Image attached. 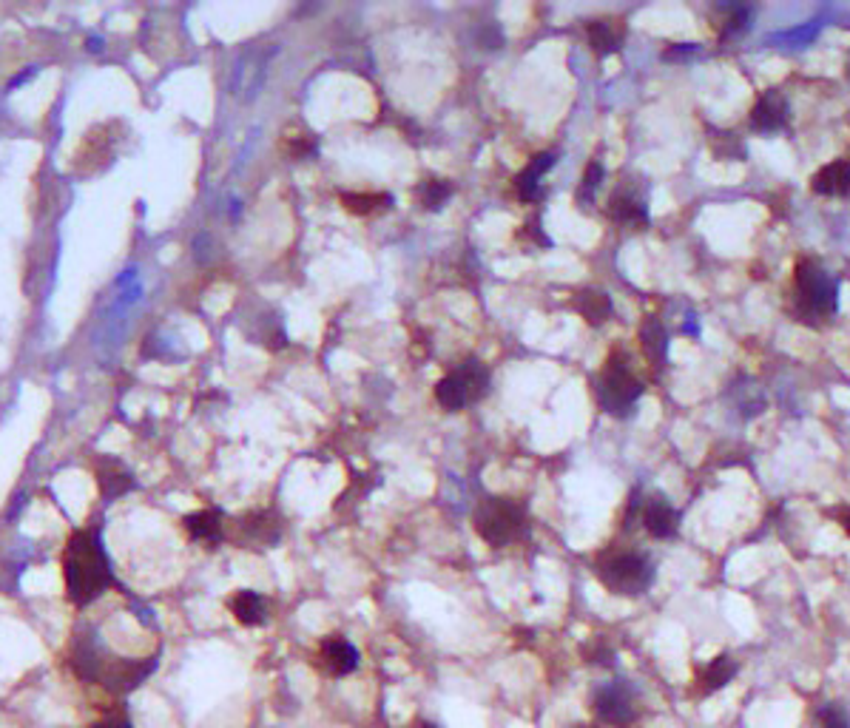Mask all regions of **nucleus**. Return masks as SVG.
<instances>
[{
    "label": "nucleus",
    "instance_id": "nucleus-1",
    "mask_svg": "<svg viewBox=\"0 0 850 728\" xmlns=\"http://www.w3.org/2000/svg\"><path fill=\"white\" fill-rule=\"evenodd\" d=\"M63 578L69 598L77 606H89L94 603L109 586H114V572L106 546L100 541L97 532H77L69 546H66V558H63Z\"/></svg>",
    "mask_w": 850,
    "mask_h": 728
},
{
    "label": "nucleus",
    "instance_id": "nucleus-2",
    "mask_svg": "<svg viewBox=\"0 0 850 728\" xmlns=\"http://www.w3.org/2000/svg\"><path fill=\"white\" fill-rule=\"evenodd\" d=\"M472 524H475V532L495 549L515 544L529 532L524 504L515 498H501V495L484 498L472 515Z\"/></svg>",
    "mask_w": 850,
    "mask_h": 728
},
{
    "label": "nucleus",
    "instance_id": "nucleus-3",
    "mask_svg": "<svg viewBox=\"0 0 850 728\" xmlns=\"http://www.w3.org/2000/svg\"><path fill=\"white\" fill-rule=\"evenodd\" d=\"M600 583L620 598H640L652 589L654 564L643 552H615L597 564Z\"/></svg>",
    "mask_w": 850,
    "mask_h": 728
},
{
    "label": "nucleus",
    "instance_id": "nucleus-4",
    "mask_svg": "<svg viewBox=\"0 0 850 728\" xmlns=\"http://www.w3.org/2000/svg\"><path fill=\"white\" fill-rule=\"evenodd\" d=\"M839 308V282L819 262L796 265V313L811 322L814 316H833Z\"/></svg>",
    "mask_w": 850,
    "mask_h": 728
},
{
    "label": "nucleus",
    "instance_id": "nucleus-5",
    "mask_svg": "<svg viewBox=\"0 0 850 728\" xmlns=\"http://www.w3.org/2000/svg\"><path fill=\"white\" fill-rule=\"evenodd\" d=\"M597 393H600L603 410L617 419H626L634 413V404L643 396V384L632 373L623 353L609 356V362L600 373V382H597Z\"/></svg>",
    "mask_w": 850,
    "mask_h": 728
},
{
    "label": "nucleus",
    "instance_id": "nucleus-6",
    "mask_svg": "<svg viewBox=\"0 0 850 728\" xmlns=\"http://www.w3.org/2000/svg\"><path fill=\"white\" fill-rule=\"evenodd\" d=\"M592 709H595V717L603 726L626 728L640 714V692H637V686H634L632 680L615 677V680H609L600 689H595Z\"/></svg>",
    "mask_w": 850,
    "mask_h": 728
},
{
    "label": "nucleus",
    "instance_id": "nucleus-7",
    "mask_svg": "<svg viewBox=\"0 0 850 728\" xmlns=\"http://www.w3.org/2000/svg\"><path fill=\"white\" fill-rule=\"evenodd\" d=\"M489 390V370L475 359H467L455 373L444 376L435 387V399L444 410H461L472 401H481Z\"/></svg>",
    "mask_w": 850,
    "mask_h": 728
},
{
    "label": "nucleus",
    "instance_id": "nucleus-8",
    "mask_svg": "<svg viewBox=\"0 0 850 728\" xmlns=\"http://www.w3.org/2000/svg\"><path fill=\"white\" fill-rule=\"evenodd\" d=\"M157 672V657H145V660H117L111 666H103V672L97 680H103V686L114 694H128L140 689L151 674Z\"/></svg>",
    "mask_w": 850,
    "mask_h": 728
},
{
    "label": "nucleus",
    "instance_id": "nucleus-9",
    "mask_svg": "<svg viewBox=\"0 0 850 728\" xmlns=\"http://www.w3.org/2000/svg\"><path fill=\"white\" fill-rule=\"evenodd\" d=\"M279 538H282V524L273 512H251L236 524V544L239 546L265 549V546L279 544Z\"/></svg>",
    "mask_w": 850,
    "mask_h": 728
},
{
    "label": "nucleus",
    "instance_id": "nucleus-10",
    "mask_svg": "<svg viewBox=\"0 0 850 728\" xmlns=\"http://www.w3.org/2000/svg\"><path fill=\"white\" fill-rule=\"evenodd\" d=\"M322 663H325V669L333 674V677H347V674H353L359 669L362 655H359V649H356L350 640H344V637L339 635H330L325 643H322Z\"/></svg>",
    "mask_w": 850,
    "mask_h": 728
},
{
    "label": "nucleus",
    "instance_id": "nucleus-11",
    "mask_svg": "<svg viewBox=\"0 0 850 728\" xmlns=\"http://www.w3.org/2000/svg\"><path fill=\"white\" fill-rule=\"evenodd\" d=\"M643 527H646V532H649L652 538L669 541V538L677 535V529H680V512L674 510L663 495L649 498V504L643 507Z\"/></svg>",
    "mask_w": 850,
    "mask_h": 728
},
{
    "label": "nucleus",
    "instance_id": "nucleus-12",
    "mask_svg": "<svg viewBox=\"0 0 850 728\" xmlns=\"http://www.w3.org/2000/svg\"><path fill=\"white\" fill-rule=\"evenodd\" d=\"M788 123V106L779 97L777 91H768L757 100V106L751 109V128L760 134H774Z\"/></svg>",
    "mask_w": 850,
    "mask_h": 728
},
{
    "label": "nucleus",
    "instance_id": "nucleus-13",
    "mask_svg": "<svg viewBox=\"0 0 850 728\" xmlns=\"http://www.w3.org/2000/svg\"><path fill=\"white\" fill-rule=\"evenodd\" d=\"M811 188L822 197H845L850 191V163L848 160H833L822 165L811 180Z\"/></svg>",
    "mask_w": 850,
    "mask_h": 728
},
{
    "label": "nucleus",
    "instance_id": "nucleus-14",
    "mask_svg": "<svg viewBox=\"0 0 850 728\" xmlns=\"http://www.w3.org/2000/svg\"><path fill=\"white\" fill-rule=\"evenodd\" d=\"M555 165V154L552 151H543V154H535L532 163L526 165L524 171L515 177V191L524 202H535L538 194H541V177Z\"/></svg>",
    "mask_w": 850,
    "mask_h": 728
},
{
    "label": "nucleus",
    "instance_id": "nucleus-15",
    "mask_svg": "<svg viewBox=\"0 0 850 728\" xmlns=\"http://www.w3.org/2000/svg\"><path fill=\"white\" fill-rule=\"evenodd\" d=\"M231 612L242 626H262L268 618V603L254 589H239L231 598Z\"/></svg>",
    "mask_w": 850,
    "mask_h": 728
},
{
    "label": "nucleus",
    "instance_id": "nucleus-16",
    "mask_svg": "<svg viewBox=\"0 0 850 728\" xmlns=\"http://www.w3.org/2000/svg\"><path fill=\"white\" fill-rule=\"evenodd\" d=\"M737 663L728 655H717L714 660H708V666L700 674V692L703 694H714L725 689L734 677H737Z\"/></svg>",
    "mask_w": 850,
    "mask_h": 728
},
{
    "label": "nucleus",
    "instance_id": "nucleus-17",
    "mask_svg": "<svg viewBox=\"0 0 850 728\" xmlns=\"http://www.w3.org/2000/svg\"><path fill=\"white\" fill-rule=\"evenodd\" d=\"M609 217L620 222V225H646L649 222V214H646V205L640 197L634 194H620L617 191L615 197L609 200Z\"/></svg>",
    "mask_w": 850,
    "mask_h": 728
},
{
    "label": "nucleus",
    "instance_id": "nucleus-18",
    "mask_svg": "<svg viewBox=\"0 0 850 728\" xmlns=\"http://www.w3.org/2000/svg\"><path fill=\"white\" fill-rule=\"evenodd\" d=\"M185 527H188L194 541H208V544H217L219 538L225 535V532H222V512L217 510H202L188 515V518H185Z\"/></svg>",
    "mask_w": 850,
    "mask_h": 728
},
{
    "label": "nucleus",
    "instance_id": "nucleus-19",
    "mask_svg": "<svg viewBox=\"0 0 850 728\" xmlns=\"http://www.w3.org/2000/svg\"><path fill=\"white\" fill-rule=\"evenodd\" d=\"M575 308H578V313L586 319V322H589V325H603V322L615 313V308H612V299H609L603 291L578 293Z\"/></svg>",
    "mask_w": 850,
    "mask_h": 728
},
{
    "label": "nucleus",
    "instance_id": "nucleus-20",
    "mask_svg": "<svg viewBox=\"0 0 850 728\" xmlns=\"http://www.w3.org/2000/svg\"><path fill=\"white\" fill-rule=\"evenodd\" d=\"M640 345H643V353L652 364H663L666 362V353H669V336L663 325L657 319H646L643 328H640Z\"/></svg>",
    "mask_w": 850,
    "mask_h": 728
},
{
    "label": "nucleus",
    "instance_id": "nucleus-21",
    "mask_svg": "<svg viewBox=\"0 0 850 728\" xmlns=\"http://www.w3.org/2000/svg\"><path fill=\"white\" fill-rule=\"evenodd\" d=\"M586 35H589V43L600 57L615 55L620 49V32H617L612 20H592L586 26Z\"/></svg>",
    "mask_w": 850,
    "mask_h": 728
},
{
    "label": "nucleus",
    "instance_id": "nucleus-22",
    "mask_svg": "<svg viewBox=\"0 0 850 728\" xmlns=\"http://www.w3.org/2000/svg\"><path fill=\"white\" fill-rule=\"evenodd\" d=\"M342 205L353 217H370L376 211H387L393 205L390 194H342Z\"/></svg>",
    "mask_w": 850,
    "mask_h": 728
},
{
    "label": "nucleus",
    "instance_id": "nucleus-23",
    "mask_svg": "<svg viewBox=\"0 0 850 728\" xmlns=\"http://www.w3.org/2000/svg\"><path fill=\"white\" fill-rule=\"evenodd\" d=\"M453 197V185L444 180H424L418 185V200L427 211H441Z\"/></svg>",
    "mask_w": 850,
    "mask_h": 728
},
{
    "label": "nucleus",
    "instance_id": "nucleus-24",
    "mask_svg": "<svg viewBox=\"0 0 850 728\" xmlns=\"http://www.w3.org/2000/svg\"><path fill=\"white\" fill-rule=\"evenodd\" d=\"M580 655H583V660H589V663H595V666H603V669H612L617 657L615 649H612L606 640H600V637L589 640V643L580 649Z\"/></svg>",
    "mask_w": 850,
    "mask_h": 728
},
{
    "label": "nucleus",
    "instance_id": "nucleus-25",
    "mask_svg": "<svg viewBox=\"0 0 850 728\" xmlns=\"http://www.w3.org/2000/svg\"><path fill=\"white\" fill-rule=\"evenodd\" d=\"M819 726L822 728H850V711L842 703H828L819 709Z\"/></svg>",
    "mask_w": 850,
    "mask_h": 728
},
{
    "label": "nucleus",
    "instance_id": "nucleus-26",
    "mask_svg": "<svg viewBox=\"0 0 850 728\" xmlns=\"http://www.w3.org/2000/svg\"><path fill=\"white\" fill-rule=\"evenodd\" d=\"M600 182H603V168H600V163H592L586 171H583V182H580V191H578L580 200H592V197H595V191L600 188Z\"/></svg>",
    "mask_w": 850,
    "mask_h": 728
},
{
    "label": "nucleus",
    "instance_id": "nucleus-27",
    "mask_svg": "<svg viewBox=\"0 0 850 728\" xmlns=\"http://www.w3.org/2000/svg\"><path fill=\"white\" fill-rule=\"evenodd\" d=\"M285 151L293 160H305L316 151V140L313 134H302V137H285Z\"/></svg>",
    "mask_w": 850,
    "mask_h": 728
},
{
    "label": "nucleus",
    "instance_id": "nucleus-28",
    "mask_svg": "<svg viewBox=\"0 0 850 728\" xmlns=\"http://www.w3.org/2000/svg\"><path fill=\"white\" fill-rule=\"evenodd\" d=\"M94 728H134L128 720H103V723H97Z\"/></svg>",
    "mask_w": 850,
    "mask_h": 728
},
{
    "label": "nucleus",
    "instance_id": "nucleus-29",
    "mask_svg": "<svg viewBox=\"0 0 850 728\" xmlns=\"http://www.w3.org/2000/svg\"><path fill=\"white\" fill-rule=\"evenodd\" d=\"M413 728H441V726H435V723H430V720H416Z\"/></svg>",
    "mask_w": 850,
    "mask_h": 728
},
{
    "label": "nucleus",
    "instance_id": "nucleus-30",
    "mask_svg": "<svg viewBox=\"0 0 850 728\" xmlns=\"http://www.w3.org/2000/svg\"><path fill=\"white\" fill-rule=\"evenodd\" d=\"M845 532H848V535H850V515H848V518H845Z\"/></svg>",
    "mask_w": 850,
    "mask_h": 728
}]
</instances>
